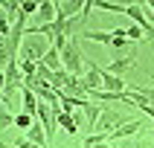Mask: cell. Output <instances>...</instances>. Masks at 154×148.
Masks as SVG:
<instances>
[{
  "label": "cell",
  "mask_w": 154,
  "mask_h": 148,
  "mask_svg": "<svg viewBox=\"0 0 154 148\" xmlns=\"http://www.w3.org/2000/svg\"><path fill=\"white\" fill-rule=\"evenodd\" d=\"M52 47V41L47 35H38V32H26L23 35V44H20V58H29V61H41L47 55V50Z\"/></svg>",
  "instance_id": "cell-1"
},
{
  "label": "cell",
  "mask_w": 154,
  "mask_h": 148,
  "mask_svg": "<svg viewBox=\"0 0 154 148\" xmlns=\"http://www.w3.org/2000/svg\"><path fill=\"white\" fill-rule=\"evenodd\" d=\"M61 64H64V70L76 73V76H82V70H87V61L82 55V50H79V35H73L70 44L61 50Z\"/></svg>",
  "instance_id": "cell-2"
},
{
  "label": "cell",
  "mask_w": 154,
  "mask_h": 148,
  "mask_svg": "<svg viewBox=\"0 0 154 148\" xmlns=\"http://www.w3.org/2000/svg\"><path fill=\"white\" fill-rule=\"evenodd\" d=\"M55 17H58V3H55V0H47V3L38 6V12L32 15V20L35 23H50V20H55Z\"/></svg>",
  "instance_id": "cell-3"
},
{
  "label": "cell",
  "mask_w": 154,
  "mask_h": 148,
  "mask_svg": "<svg viewBox=\"0 0 154 148\" xmlns=\"http://www.w3.org/2000/svg\"><path fill=\"white\" fill-rule=\"evenodd\" d=\"M102 76H105V67H99L96 61H87V73H85V81L90 90H99L102 87Z\"/></svg>",
  "instance_id": "cell-4"
},
{
  "label": "cell",
  "mask_w": 154,
  "mask_h": 148,
  "mask_svg": "<svg viewBox=\"0 0 154 148\" xmlns=\"http://www.w3.org/2000/svg\"><path fill=\"white\" fill-rule=\"evenodd\" d=\"M143 128V119H131L128 125H119V128L116 131H111V134H108V139H125V137H131V134H137V131Z\"/></svg>",
  "instance_id": "cell-5"
},
{
  "label": "cell",
  "mask_w": 154,
  "mask_h": 148,
  "mask_svg": "<svg viewBox=\"0 0 154 148\" xmlns=\"http://www.w3.org/2000/svg\"><path fill=\"white\" fill-rule=\"evenodd\" d=\"M58 125L67 131L70 137H76V134H79V122H76V116H73V107H64V110L58 113Z\"/></svg>",
  "instance_id": "cell-6"
},
{
  "label": "cell",
  "mask_w": 154,
  "mask_h": 148,
  "mask_svg": "<svg viewBox=\"0 0 154 148\" xmlns=\"http://www.w3.org/2000/svg\"><path fill=\"white\" fill-rule=\"evenodd\" d=\"M131 67H134V52H128L125 58H113L105 70H108V73H116V76H122V73H125V70H131Z\"/></svg>",
  "instance_id": "cell-7"
},
{
  "label": "cell",
  "mask_w": 154,
  "mask_h": 148,
  "mask_svg": "<svg viewBox=\"0 0 154 148\" xmlns=\"http://www.w3.org/2000/svg\"><path fill=\"white\" fill-rule=\"evenodd\" d=\"M85 12V0H67L58 6V17H73V15H82Z\"/></svg>",
  "instance_id": "cell-8"
},
{
  "label": "cell",
  "mask_w": 154,
  "mask_h": 148,
  "mask_svg": "<svg viewBox=\"0 0 154 148\" xmlns=\"http://www.w3.org/2000/svg\"><path fill=\"white\" fill-rule=\"evenodd\" d=\"M102 87H105V90H111V93H122V90H125V81H122L116 73H108V70H105V76H102Z\"/></svg>",
  "instance_id": "cell-9"
},
{
  "label": "cell",
  "mask_w": 154,
  "mask_h": 148,
  "mask_svg": "<svg viewBox=\"0 0 154 148\" xmlns=\"http://www.w3.org/2000/svg\"><path fill=\"white\" fill-rule=\"evenodd\" d=\"M44 64H50V67H64V64H61V50H55V47H50V50H47V55H44Z\"/></svg>",
  "instance_id": "cell-10"
},
{
  "label": "cell",
  "mask_w": 154,
  "mask_h": 148,
  "mask_svg": "<svg viewBox=\"0 0 154 148\" xmlns=\"http://www.w3.org/2000/svg\"><path fill=\"white\" fill-rule=\"evenodd\" d=\"M102 142H111L105 131H96V134H90V137H85V145H102Z\"/></svg>",
  "instance_id": "cell-11"
},
{
  "label": "cell",
  "mask_w": 154,
  "mask_h": 148,
  "mask_svg": "<svg viewBox=\"0 0 154 148\" xmlns=\"http://www.w3.org/2000/svg\"><path fill=\"white\" fill-rule=\"evenodd\" d=\"M128 41H131V38H125V35H113V41L108 44V47H113L116 52H125V47H128Z\"/></svg>",
  "instance_id": "cell-12"
},
{
  "label": "cell",
  "mask_w": 154,
  "mask_h": 148,
  "mask_svg": "<svg viewBox=\"0 0 154 148\" xmlns=\"http://www.w3.org/2000/svg\"><path fill=\"white\" fill-rule=\"evenodd\" d=\"M128 90H137L143 99H148V102L154 104V87H128Z\"/></svg>",
  "instance_id": "cell-13"
},
{
  "label": "cell",
  "mask_w": 154,
  "mask_h": 148,
  "mask_svg": "<svg viewBox=\"0 0 154 148\" xmlns=\"http://www.w3.org/2000/svg\"><path fill=\"white\" fill-rule=\"evenodd\" d=\"M113 3H122V6H146V0H113Z\"/></svg>",
  "instance_id": "cell-14"
}]
</instances>
